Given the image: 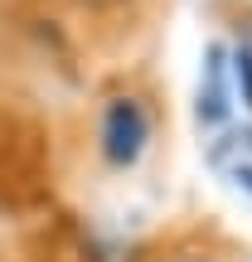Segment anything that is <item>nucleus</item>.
Returning a JSON list of instances; mask_svg holds the SVG:
<instances>
[{
	"instance_id": "nucleus-2",
	"label": "nucleus",
	"mask_w": 252,
	"mask_h": 262,
	"mask_svg": "<svg viewBox=\"0 0 252 262\" xmlns=\"http://www.w3.org/2000/svg\"><path fill=\"white\" fill-rule=\"evenodd\" d=\"M218 49L214 54H209V102H199V117H204V122H218V117L228 112V102H223V83H218V78H223V68H218Z\"/></svg>"
},
{
	"instance_id": "nucleus-1",
	"label": "nucleus",
	"mask_w": 252,
	"mask_h": 262,
	"mask_svg": "<svg viewBox=\"0 0 252 262\" xmlns=\"http://www.w3.org/2000/svg\"><path fill=\"white\" fill-rule=\"evenodd\" d=\"M150 122H146V107L136 97H112L102 117V156L112 165H136L141 150H146Z\"/></svg>"
},
{
	"instance_id": "nucleus-3",
	"label": "nucleus",
	"mask_w": 252,
	"mask_h": 262,
	"mask_svg": "<svg viewBox=\"0 0 252 262\" xmlns=\"http://www.w3.org/2000/svg\"><path fill=\"white\" fill-rule=\"evenodd\" d=\"M233 73H238V88H243V102L252 107V49H238Z\"/></svg>"
}]
</instances>
